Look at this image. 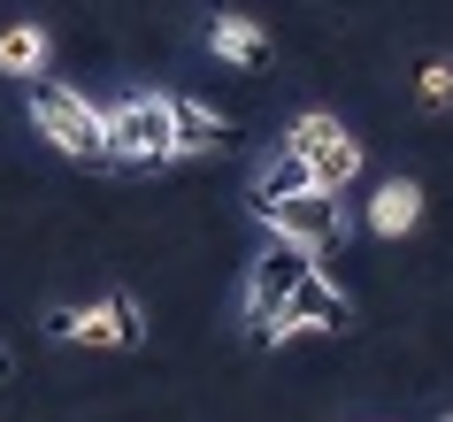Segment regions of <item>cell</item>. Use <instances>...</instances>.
<instances>
[{
    "label": "cell",
    "mask_w": 453,
    "mask_h": 422,
    "mask_svg": "<svg viewBox=\"0 0 453 422\" xmlns=\"http://www.w3.org/2000/svg\"><path fill=\"white\" fill-rule=\"evenodd\" d=\"M31 123H39V139H47L54 154H70V162H108V116H100L77 85H62V77H39V85H31Z\"/></svg>",
    "instance_id": "obj_1"
},
{
    "label": "cell",
    "mask_w": 453,
    "mask_h": 422,
    "mask_svg": "<svg viewBox=\"0 0 453 422\" xmlns=\"http://www.w3.org/2000/svg\"><path fill=\"white\" fill-rule=\"evenodd\" d=\"M108 116V162H131V169H162L177 162V123H169V93H123Z\"/></svg>",
    "instance_id": "obj_2"
},
{
    "label": "cell",
    "mask_w": 453,
    "mask_h": 422,
    "mask_svg": "<svg viewBox=\"0 0 453 422\" xmlns=\"http://www.w3.org/2000/svg\"><path fill=\"white\" fill-rule=\"evenodd\" d=\"M323 261L308 254V246H285V238H269L262 261H254V277H246V330L269 346V330H277V315H285L292 300H300V284L315 277Z\"/></svg>",
    "instance_id": "obj_3"
},
{
    "label": "cell",
    "mask_w": 453,
    "mask_h": 422,
    "mask_svg": "<svg viewBox=\"0 0 453 422\" xmlns=\"http://www.w3.org/2000/svg\"><path fill=\"white\" fill-rule=\"evenodd\" d=\"M285 154H300V162L323 177V192H346L361 177V139L346 131L338 116H323V108H308V116H292L285 131Z\"/></svg>",
    "instance_id": "obj_4"
},
{
    "label": "cell",
    "mask_w": 453,
    "mask_h": 422,
    "mask_svg": "<svg viewBox=\"0 0 453 422\" xmlns=\"http://www.w3.org/2000/svg\"><path fill=\"white\" fill-rule=\"evenodd\" d=\"M269 223V231L285 238V246H308L315 261L338 254L346 238H354V215H346V200L338 192H308V200H285V208H254Z\"/></svg>",
    "instance_id": "obj_5"
},
{
    "label": "cell",
    "mask_w": 453,
    "mask_h": 422,
    "mask_svg": "<svg viewBox=\"0 0 453 422\" xmlns=\"http://www.w3.org/2000/svg\"><path fill=\"white\" fill-rule=\"evenodd\" d=\"M47 330L70 346H146V307L139 292H108L100 307H54Z\"/></svg>",
    "instance_id": "obj_6"
},
{
    "label": "cell",
    "mask_w": 453,
    "mask_h": 422,
    "mask_svg": "<svg viewBox=\"0 0 453 422\" xmlns=\"http://www.w3.org/2000/svg\"><path fill=\"white\" fill-rule=\"evenodd\" d=\"M169 123H177V162L185 154H215L231 139V116H215L208 100H192V93H169Z\"/></svg>",
    "instance_id": "obj_7"
},
{
    "label": "cell",
    "mask_w": 453,
    "mask_h": 422,
    "mask_svg": "<svg viewBox=\"0 0 453 422\" xmlns=\"http://www.w3.org/2000/svg\"><path fill=\"white\" fill-rule=\"evenodd\" d=\"M415 223H423V185H415V177H384V185L369 192V231L400 238V231H415Z\"/></svg>",
    "instance_id": "obj_8"
},
{
    "label": "cell",
    "mask_w": 453,
    "mask_h": 422,
    "mask_svg": "<svg viewBox=\"0 0 453 422\" xmlns=\"http://www.w3.org/2000/svg\"><path fill=\"white\" fill-rule=\"evenodd\" d=\"M308 192H323V177H315L300 154H285V146H277V162L254 177V208H285V200H308Z\"/></svg>",
    "instance_id": "obj_9"
},
{
    "label": "cell",
    "mask_w": 453,
    "mask_h": 422,
    "mask_svg": "<svg viewBox=\"0 0 453 422\" xmlns=\"http://www.w3.org/2000/svg\"><path fill=\"white\" fill-rule=\"evenodd\" d=\"M208 47L223 54V62H239V70H254V62L269 54V31L254 24V16H239V8H223V16L208 24Z\"/></svg>",
    "instance_id": "obj_10"
},
{
    "label": "cell",
    "mask_w": 453,
    "mask_h": 422,
    "mask_svg": "<svg viewBox=\"0 0 453 422\" xmlns=\"http://www.w3.org/2000/svg\"><path fill=\"white\" fill-rule=\"evenodd\" d=\"M47 54H54V39H47L39 24H8V31H0V70L24 77V85L47 77Z\"/></svg>",
    "instance_id": "obj_11"
},
{
    "label": "cell",
    "mask_w": 453,
    "mask_h": 422,
    "mask_svg": "<svg viewBox=\"0 0 453 422\" xmlns=\"http://www.w3.org/2000/svg\"><path fill=\"white\" fill-rule=\"evenodd\" d=\"M292 315H300L308 330H346V323H354V300H346V292H338V284L323 277V269H315V277L300 284V300H292Z\"/></svg>",
    "instance_id": "obj_12"
},
{
    "label": "cell",
    "mask_w": 453,
    "mask_h": 422,
    "mask_svg": "<svg viewBox=\"0 0 453 422\" xmlns=\"http://www.w3.org/2000/svg\"><path fill=\"white\" fill-rule=\"evenodd\" d=\"M423 108H453V62H446V54H430V62H423Z\"/></svg>",
    "instance_id": "obj_13"
},
{
    "label": "cell",
    "mask_w": 453,
    "mask_h": 422,
    "mask_svg": "<svg viewBox=\"0 0 453 422\" xmlns=\"http://www.w3.org/2000/svg\"><path fill=\"white\" fill-rule=\"evenodd\" d=\"M0 376H8V353H0Z\"/></svg>",
    "instance_id": "obj_14"
},
{
    "label": "cell",
    "mask_w": 453,
    "mask_h": 422,
    "mask_svg": "<svg viewBox=\"0 0 453 422\" xmlns=\"http://www.w3.org/2000/svg\"><path fill=\"white\" fill-rule=\"evenodd\" d=\"M438 422H453V415H438Z\"/></svg>",
    "instance_id": "obj_15"
}]
</instances>
